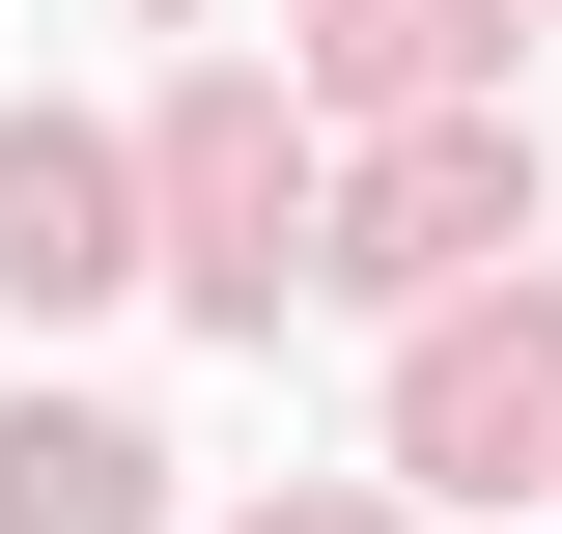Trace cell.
Here are the masks:
<instances>
[{"mask_svg": "<svg viewBox=\"0 0 562 534\" xmlns=\"http://www.w3.org/2000/svg\"><path fill=\"white\" fill-rule=\"evenodd\" d=\"M479 29H506V0H310V57H338L366 113H450V85H479Z\"/></svg>", "mask_w": 562, "mask_h": 534, "instance_id": "obj_6", "label": "cell"}, {"mask_svg": "<svg viewBox=\"0 0 562 534\" xmlns=\"http://www.w3.org/2000/svg\"><path fill=\"white\" fill-rule=\"evenodd\" d=\"M506 225H535V141H506V113H422L394 169L338 198V281H394V310H422V281H479Z\"/></svg>", "mask_w": 562, "mask_h": 534, "instance_id": "obj_3", "label": "cell"}, {"mask_svg": "<svg viewBox=\"0 0 562 534\" xmlns=\"http://www.w3.org/2000/svg\"><path fill=\"white\" fill-rule=\"evenodd\" d=\"M254 534H366V507H254Z\"/></svg>", "mask_w": 562, "mask_h": 534, "instance_id": "obj_7", "label": "cell"}, {"mask_svg": "<svg viewBox=\"0 0 562 534\" xmlns=\"http://www.w3.org/2000/svg\"><path fill=\"white\" fill-rule=\"evenodd\" d=\"M140 281V169L85 113H0V310H113Z\"/></svg>", "mask_w": 562, "mask_h": 534, "instance_id": "obj_4", "label": "cell"}, {"mask_svg": "<svg viewBox=\"0 0 562 534\" xmlns=\"http://www.w3.org/2000/svg\"><path fill=\"white\" fill-rule=\"evenodd\" d=\"M169 281H198L225 337H281V281H310V141H281V85H198V113H169Z\"/></svg>", "mask_w": 562, "mask_h": 534, "instance_id": "obj_1", "label": "cell"}, {"mask_svg": "<svg viewBox=\"0 0 562 534\" xmlns=\"http://www.w3.org/2000/svg\"><path fill=\"white\" fill-rule=\"evenodd\" d=\"M0 534H169V450L113 394H0Z\"/></svg>", "mask_w": 562, "mask_h": 534, "instance_id": "obj_5", "label": "cell"}, {"mask_svg": "<svg viewBox=\"0 0 562 534\" xmlns=\"http://www.w3.org/2000/svg\"><path fill=\"white\" fill-rule=\"evenodd\" d=\"M394 478H450V507H506V478H562V310H450L394 366Z\"/></svg>", "mask_w": 562, "mask_h": 534, "instance_id": "obj_2", "label": "cell"}]
</instances>
